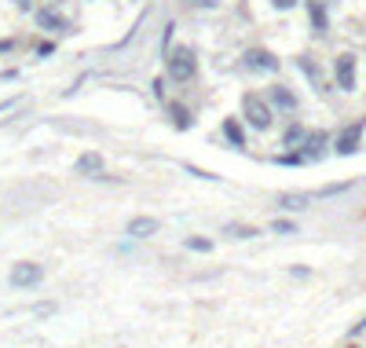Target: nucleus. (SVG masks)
Here are the masks:
<instances>
[{"instance_id":"obj_8","label":"nucleus","mask_w":366,"mask_h":348,"mask_svg":"<svg viewBox=\"0 0 366 348\" xmlns=\"http://www.w3.org/2000/svg\"><path fill=\"white\" fill-rule=\"evenodd\" d=\"M267 103H275V106H282V110H297V96L286 85H275L272 92H267Z\"/></svg>"},{"instance_id":"obj_2","label":"nucleus","mask_w":366,"mask_h":348,"mask_svg":"<svg viewBox=\"0 0 366 348\" xmlns=\"http://www.w3.org/2000/svg\"><path fill=\"white\" fill-rule=\"evenodd\" d=\"M242 118L253 125V129H272V121H275V114H272V103H267L264 96H257V92H246V99H242Z\"/></svg>"},{"instance_id":"obj_5","label":"nucleus","mask_w":366,"mask_h":348,"mask_svg":"<svg viewBox=\"0 0 366 348\" xmlns=\"http://www.w3.org/2000/svg\"><path fill=\"white\" fill-rule=\"evenodd\" d=\"M363 129H366L363 121L348 125V129L337 136V154H356V151H359V144H363Z\"/></svg>"},{"instance_id":"obj_4","label":"nucleus","mask_w":366,"mask_h":348,"mask_svg":"<svg viewBox=\"0 0 366 348\" xmlns=\"http://www.w3.org/2000/svg\"><path fill=\"white\" fill-rule=\"evenodd\" d=\"M333 77H337L341 92H356V55H337V62H333Z\"/></svg>"},{"instance_id":"obj_7","label":"nucleus","mask_w":366,"mask_h":348,"mask_svg":"<svg viewBox=\"0 0 366 348\" xmlns=\"http://www.w3.org/2000/svg\"><path fill=\"white\" fill-rule=\"evenodd\" d=\"M326 144H330V136L326 132H308L304 136V151H300V158H308V162H315V158H323L326 154Z\"/></svg>"},{"instance_id":"obj_17","label":"nucleus","mask_w":366,"mask_h":348,"mask_svg":"<svg viewBox=\"0 0 366 348\" xmlns=\"http://www.w3.org/2000/svg\"><path fill=\"white\" fill-rule=\"evenodd\" d=\"M282 205H286V209H300V205H308V195H286Z\"/></svg>"},{"instance_id":"obj_10","label":"nucleus","mask_w":366,"mask_h":348,"mask_svg":"<svg viewBox=\"0 0 366 348\" xmlns=\"http://www.w3.org/2000/svg\"><path fill=\"white\" fill-rule=\"evenodd\" d=\"M224 136H227V144H231V147H246V132H242V125H238L234 118L224 121Z\"/></svg>"},{"instance_id":"obj_18","label":"nucleus","mask_w":366,"mask_h":348,"mask_svg":"<svg viewBox=\"0 0 366 348\" xmlns=\"http://www.w3.org/2000/svg\"><path fill=\"white\" fill-rule=\"evenodd\" d=\"M187 246L198 249V253H209V242H205V239H187Z\"/></svg>"},{"instance_id":"obj_12","label":"nucleus","mask_w":366,"mask_h":348,"mask_svg":"<svg viewBox=\"0 0 366 348\" xmlns=\"http://www.w3.org/2000/svg\"><path fill=\"white\" fill-rule=\"evenodd\" d=\"M308 11H311V26H315V34H326V11L319 0H308Z\"/></svg>"},{"instance_id":"obj_6","label":"nucleus","mask_w":366,"mask_h":348,"mask_svg":"<svg viewBox=\"0 0 366 348\" xmlns=\"http://www.w3.org/2000/svg\"><path fill=\"white\" fill-rule=\"evenodd\" d=\"M246 67L260 70V74H272V70H279V59L272 52H264V48H253V52H246Z\"/></svg>"},{"instance_id":"obj_3","label":"nucleus","mask_w":366,"mask_h":348,"mask_svg":"<svg viewBox=\"0 0 366 348\" xmlns=\"http://www.w3.org/2000/svg\"><path fill=\"white\" fill-rule=\"evenodd\" d=\"M44 279V272H41V264H29V260H19L11 267V286H19V290H26V286H37V282Z\"/></svg>"},{"instance_id":"obj_20","label":"nucleus","mask_w":366,"mask_h":348,"mask_svg":"<svg viewBox=\"0 0 366 348\" xmlns=\"http://www.w3.org/2000/svg\"><path fill=\"white\" fill-rule=\"evenodd\" d=\"M275 231H279V235H293V224H286V220H275Z\"/></svg>"},{"instance_id":"obj_19","label":"nucleus","mask_w":366,"mask_h":348,"mask_svg":"<svg viewBox=\"0 0 366 348\" xmlns=\"http://www.w3.org/2000/svg\"><path fill=\"white\" fill-rule=\"evenodd\" d=\"M187 4H190V8H216L220 0H187Z\"/></svg>"},{"instance_id":"obj_16","label":"nucleus","mask_w":366,"mask_h":348,"mask_svg":"<svg viewBox=\"0 0 366 348\" xmlns=\"http://www.w3.org/2000/svg\"><path fill=\"white\" fill-rule=\"evenodd\" d=\"M172 125H176V129H190V114L183 106H172Z\"/></svg>"},{"instance_id":"obj_9","label":"nucleus","mask_w":366,"mask_h":348,"mask_svg":"<svg viewBox=\"0 0 366 348\" xmlns=\"http://www.w3.org/2000/svg\"><path fill=\"white\" fill-rule=\"evenodd\" d=\"M157 231V220L154 216H136V220H129V235L132 239H147V235H154Z\"/></svg>"},{"instance_id":"obj_11","label":"nucleus","mask_w":366,"mask_h":348,"mask_svg":"<svg viewBox=\"0 0 366 348\" xmlns=\"http://www.w3.org/2000/svg\"><path fill=\"white\" fill-rule=\"evenodd\" d=\"M37 22L44 29H52V34H62V29H66V19H59V15H52V11H37Z\"/></svg>"},{"instance_id":"obj_14","label":"nucleus","mask_w":366,"mask_h":348,"mask_svg":"<svg viewBox=\"0 0 366 348\" xmlns=\"http://www.w3.org/2000/svg\"><path fill=\"white\" fill-rule=\"evenodd\" d=\"M304 125H290V129H286V136H282V144L286 147H300V144H304Z\"/></svg>"},{"instance_id":"obj_21","label":"nucleus","mask_w":366,"mask_h":348,"mask_svg":"<svg viewBox=\"0 0 366 348\" xmlns=\"http://www.w3.org/2000/svg\"><path fill=\"white\" fill-rule=\"evenodd\" d=\"M297 0H275V8H293Z\"/></svg>"},{"instance_id":"obj_1","label":"nucleus","mask_w":366,"mask_h":348,"mask_svg":"<svg viewBox=\"0 0 366 348\" xmlns=\"http://www.w3.org/2000/svg\"><path fill=\"white\" fill-rule=\"evenodd\" d=\"M165 70H169L172 81H190V77L198 74V59H195V52H190L187 44H180V48H172L165 55Z\"/></svg>"},{"instance_id":"obj_15","label":"nucleus","mask_w":366,"mask_h":348,"mask_svg":"<svg viewBox=\"0 0 366 348\" xmlns=\"http://www.w3.org/2000/svg\"><path fill=\"white\" fill-rule=\"evenodd\" d=\"M227 235H231V239H253L257 228H249V224H227Z\"/></svg>"},{"instance_id":"obj_13","label":"nucleus","mask_w":366,"mask_h":348,"mask_svg":"<svg viewBox=\"0 0 366 348\" xmlns=\"http://www.w3.org/2000/svg\"><path fill=\"white\" fill-rule=\"evenodd\" d=\"M103 169V158L99 154H81V158H77V172H99Z\"/></svg>"},{"instance_id":"obj_22","label":"nucleus","mask_w":366,"mask_h":348,"mask_svg":"<svg viewBox=\"0 0 366 348\" xmlns=\"http://www.w3.org/2000/svg\"><path fill=\"white\" fill-rule=\"evenodd\" d=\"M11 48V41H0V52H8Z\"/></svg>"}]
</instances>
